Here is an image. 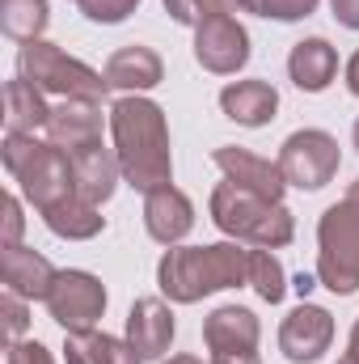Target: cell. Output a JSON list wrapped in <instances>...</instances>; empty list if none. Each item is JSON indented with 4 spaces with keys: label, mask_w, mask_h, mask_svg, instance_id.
Returning <instances> with one entry per match:
<instances>
[{
    "label": "cell",
    "mask_w": 359,
    "mask_h": 364,
    "mask_svg": "<svg viewBox=\"0 0 359 364\" xmlns=\"http://www.w3.org/2000/svg\"><path fill=\"white\" fill-rule=\"evenodd\" d=\"M21 229H26L21 199L17 195H4V233H0V246H21Z\"/></svg>",
    "instance_id": "obj_29"
},
{
    "label": "cell",
    "mask_w": 359,
    "mask_h": 364,
    "mask_svg": "<svg viewBox=\"0 0 359 364\" xmlns=\"http://www.w3.org/2000/svg\"><path fill=\"white\" fill-rule=\"evenodd\" d=\"M330 343H334V318H330V309H321V305H296L287 318H283V326H279V352L287 356L292 364H313L321 360L326 352H330Z\"/></svg>",
    "instance_id": "obj_10"
},
{
    "label": "cell",
    "mask_w": 359,
    "mask_h": 364,
    "mask_svg": "<svg viewBox=\"0 0 359 364\" xmlns=\"http://www.w3.org/2000/svg\"><path fill=\"white\" fill-rule=\"evenodd\" d=\"M157 284L174 305H194L211 292L250 284V250H241V242L170 246L157 263Z\"/></svg>",
    "instance_id": "obj_2"
},
{
    "label": "cell",
    "mask_w": 359,
    "mask_h": 364,
    "mask_svg": "<svg viewBox=\"0 0 359 364\" xmlns=\"http://www.w3.org/2000/svg\"><path fill=\"white\" fill-rule=\"evenodd\" d=\"M165 4V13L178 21V26H194L199 17H194V0H161Z\"/></svg>",
    "instance_id": "obj_33"
},
{
    "label": "cell",
    "mask_w": 359,
    "mask_h": 364,
    "mask_svg": "<svg viewBox=\"0 0 359 364\" xmlns=\"http://www.w3.org/2000/svg\"><path fill=\"white\" fill-rule=\"evenodd\" d=\"M64 364H144V356L106 331H68L64 339Z\"/></svg>",
    "instance_id": "obj_21"
},
{
    "label": "cell",
    "mask_w": 359,
    "mask_h": 364,
    "mask_svg": "<svg viewBox=\"0 0 359 364\" xmlns=\"http://www.w3.org/2000/svg\"><path fill=\"white\" fill-rule=\"evenodd\" d=\"M47 21H51L47 0H0V30L9 38H17V43L43 38Z\"/></svg>",
    "instance_id": "obj_24"
},
{
    "label": "cell",
    "mask_w": 359,
    "mask_h": 364,
    "mask_svg": "<svg viewBox=\"0 0 359 364\" xmlns=\"http://www.w3.org/2000/svg\"><path fill=\"white\" fill-rule=\"evenodd\" d=\"M55 267L47 255L30 250V246H0V279L4 292H17L26 301H47L51 284H55Z\"/></svg>",
    "instance_id": "obj_14"
},
{
    "label": "cell",
    "mask_w": 359,
    "mask_h": 364,
    "mask_svg": "<svg viewBox=\"0 0 359 364\" xmlns=\"http://www.w3.org/2000/svg\"><path fill=\"white\" fill-rule=\"evenodd\" d=\"M343 166V153H338V140L321 127H304V132H292L279 149V170L287 186H300V191H321L326 182H334Z\"/></svg>",
    "instance_id": "obj_7"
},
{
    "label": "cell",
    "mask_w": 359,
    "mask_h": 364,
    "mask_svg": "<svg viewBox=\"0 0 359 364\" xmlns=\"http://www.w3.org/2000/svg\"><path fill=\"white\" fill-rule=\"evenodd\" d=\"M17 77H26L34 90L55 93L60 102H64V97L101 102V97L110 93L106 73H93L89 64H81L77 55L60 51V47H55V43H47V38L21 43V51H17Z\"/></svg>",
    "instance_id": "obj_6"
},
{
    "label": "cell",
    "mask_w": 359,
    "mask_h": 364,
    "mask_svg": "<svg viewBox=\"0 0 359 364\" xmlns=\"http://www.w3.org/2000/svg\"><path fill=\"white\" fill-rule=\"evenodd\" d=\"M347 90L359 97V51L351 55V60H347Z\"/></svg>",
    "instance_id": "obj_35"
},
{
    "label": "cell",
    "mask_w": 359,
    "mask_h": 364,
    "mask_svg": "<svg viewBox=\"0 0 359 364\" xmlns=\"http://www.w3.org/2000/svg\"><path fill=\"white\" fill-rule=\"evenodd\" d=\"M211 161H216V170L224 174L228 182H237L241 191H254V195H263V199H275V203H283V170H279V161H267V157H258V153H250V149H237V144H220L216 153H211Z\"/></svg>",
    "instance_id": "obj_11"
},
{
    "label": "cell",
    "mask_w": 359,
    "mask_h": 364,
    "mask_svg": "<svg viewBox=\"0 0 359 364\" xmlns=\"http://www.w3.org/2000/svg\"><path fill=\"white\" fill-rule=\"evenodd\" d=\"M72 178H77V195L101 208V203L114 195L118 178H123V170H118V153L106 149L101 140L89 144V149H77V153H72Z\"/></svg>",
    "instance_id": "obj_18"
},
{
    "label": "cell",
    "mask_w": 359,
    "mask_h": 364,
    "mask_svg": "<svg viewBox=\"0 0 359 364\" xmlns=\"http://www.w3.org/2000/svg\"><path fill=\"white\" fill-rule=\"evenodd\" d=\"M194 60L216 73L233 77L250 64V34L237 17H199L194 26Z\"/></svg>",
    "instance_id": "obj_9"
},
{
    "label": "cell",
    "mask_w": 359,
    "mask_h": 364,
    "mask_svg": "<svg viewBox=\"0 0 359 364\" xmlns=\"http://www.w3.org/2000/svg\"><path fill=\"white\" fill-rule=\"evenodd\" d=\"M43 225L55 237H64V242H89V237H97L106 229V216L97 212V203L81 199V195H68L64 203H55V208L43 212Z\"/></svg>",
    "instance_id": "obj_23"
},
{
    "label": "cell",
    "mask_w": 359,
    "mask_h": 364,
    "mask_svg": "<svg viewBox=\"0 0 359 364\" xmlns=\"http://www.w3.org/2000/svg\"><path fill=\"white\" fill-rule=\"evenodd\" d=\"M263 339V322L245 305H220L203 322V343L211 352H254Z\"/></svg>",
    "instance_id": "obj_17"
},
{
    "label": "cell",
    "mask_w": 359,
    "mask_h": 364,
    "mask_svg": "<svg viewBox=\"0 0 359 364\" xmlns=\"http://www.w3.org/2000/svg\"><path fill=\"white\" fill-rule=\"evenodd\" d=\"M47 123H51V106H47L43 90H34L26 77H13V81L4 85V132H13V136H34V132L47 127Z\"/></svg>",
    "instance_id": "obj_22"
},
{
    "label": "cell",
    "mask_w": 359,
    "mask_h": 364,
    "mask_svg": "<svg viewBox=\"0 0 359 364\" xmlns=\"http://www.w3.org/2000/svg\"><path fill=\"white\" fill-rule=\"evenodd\" d=\"M110 136H114V153H118V170L123 182H131L136 191H157L174 178V157H170V123L165 110L144 97V93H127L110 106Z\"/></svg>",
    "instance_id": "obj_1"
},
{
    "label": "cell",
    "mask_w": 359,
    "mask_h": 364,
    "mask_svg": "<svg viewBox=\"0 0 359 364\" xmlns=\"http://www.w3.org/2000/svg\"><path fill=\"white\" fill-rule=\"evenodd\" d=\"M207 212H211L220 233H228L233 242H250L258 250H283L296 237V216L283 203L263 199L254 191H241L237 182H228V178L211 191Z\"/></svg>",
    "instance_id": "obj_3"
},
{
    "label": "cell",
    "mask_w": 359,
    "mask_h": 364,
    "mask_svg": "<svg viewBox=\"0 0 359 364\" xmlns=\"http://www.w3.org/2000/svg\"><path fill=\"white\" fill-rule=\"evenodd\" d=\"M47 314L64 331H93L97 318L106 314V284L93 272H60L47 296Z\"/></svg>",
    "instance_id": "obj_8"
},
{
    "label": "cell",
    "mask_w": 359,
    "mask_h": 364,
    "mask_svg": "<svg viewBox=\"0 0 359 364\" xmlns=\"http://www.w3.org/2000/svg\"><path fill=\"white\" fill-rule=\"evenodd\" d=\"M165 81V64L153 47L144 43H131V47H118L110 60H106V85L123 93H148Z\"/></svg>",
    "instance_id": "obj_16"
},
{
    "label": "cell",
    "mask_w": 359,
    "mask_h": 364,
    "mask_svg": "<svg viewBox=\"0 0 359 364\" xmlns=\"http://www.w3.org/2000/svg\"><path fill=\"white\" fill-rule=\"evenodd\" d=\"M233 13H241V0H194V17H233Z\"/></svg>",
    "instance_id": "obj_31"
},
{
    "label": "cell",
    "mask_w": 359,
    "mask_h": 364,
    "mask_svg": "<svg viewBox=\"0 0 359 364\" xmlns=\"http://www.w3.org/2000/svg\"><path fill=\"white\" fill-rule=\"evenodd\" d=\"M317 279L334 296L359 292V178L317 220Z\"/></svg>",
    "instance_id": "obj_5"
},
{
    "label": "cell",
    "mask_w": 359,
    "mask_h": 364,
    "mask_svg": "<svg viewBox=\"0 0 359 364\" xmlns=\"http://www.w3.org/2000/svg\"><path fill=\"white\" fill-rule=\"evenodd\" d=\"M144 229L161 246H178L182 237L194 229V203L182 195L178 186H157L144 195Z\"/></svg>",
    "instance_id": "obj_15"
},
{
    "label": "cell",
    "mask_w": 359,
    "mask_h": 364,
    "mask_svg": "<svg viewBox=\"0 0 359 364\" xmlns=\"http://www.w3.org/2000/svg\"><path fill=\"white\" fill-rule=\"evenodd\" d=\"M72 4H81V0H72Z\"/></svg>",
    "instance_id": "obj_41"
},
{
    "label": "cell",
    "mask_w": 359,
    "mask_h": 364,
    "mask_svg": "<svg viewBox=\"0 0 359 364\" xmlns=\"http://www.w3.org/2000/svg\"><path fill=\"white\" fill-rule=\"evenodd\" d=\"M330 13H334V21H338V26L359 30V0H330Z\"/></svg>",
    "instance_id": "obj_32"
},
{
    "label": "cell",
    "mask_w": 359,
    "mask_h": 364,
    "mask_svg": "<svg viewBox=\"0 0 359 364\" xmlns=\"http://www.w3.org/2000/svg\"><path fill=\"white\" fill-rule=\"evenodd\" d=\"M220 110L241 127H267L279 110V90L270 81H233L220 90Z\"/></svg>",
    "instance_id": "obj_19"
},
{
    "label": "cell",
    "mask_w": 359,
    "mask_h": 364,
    "mask_svg": "<svg viewBox=\"0 0 359 364\" xmlns=\"http://www.w3.org/2000/svg\"><path fill=\"white\" fill-rule=\"evenodd\" d=\"M317 9V0H241V13L275 17V21H300Z\"/></svg>",
    "instance_id": "obj_26"
},
{
    "label": "cell",
    "mask_w": 359,
    "mask_h": 364,
    "mask_svg": "<svg viewBox=\"0 0 359 364\" xmlns=\"http://www.w3.org/2000/svg\"><path fill=\"white\" fill-rule=\"evenodd\" d=\"M4 170L13 174V182L21 186V195L47 212L55 203H64L68 195H77V178H72V157L64 149H55L51 140H34V136H13L4 132L0 144Z\"/></svg>",
    "instance_id": "obj_4"
},
{
    "label": "cell",
    "mask_w": 359,
    "mask_h": 364,
    "mask_svg": "<svg viewBox=\"0 0 359 364\" xmlns=\"http://www.w3.org/2000/svg\"><path fill=\"white\" fill-rule=\"evenodd\" d=\"M338 73V51L326 38H300L287 55V77L304 93H321Z\"/></svg>",
    "instance_id": "obj_20"
},
{
    "label": "cell",
    "mask_w": 359,
    "mask_h": 364,
    "mask_svg": "<svg viewBox=\"0 0 359 364\" xmlns=\"http://www.w3.org/2000/svg\"><path fill=\"white\" fill-rule=\"evenodd\" d=\"M174 309L161 296H140L127 314V343L144 356V360H165L170 343H174Z\"/></svg>",
    "instance_id": "obj_12"
},
{
    "label": "cell",
    "mask_w": 359,
    "mask_h": 364,
    "mask_svg": "<svg viewBox=\"0 0 359 364\" xmlns=\"http://www.w3.org/2000/svg\"><path fill=\"white\" fill-rule=\"evenodd\" d=\"M347 356H351V360H359V318H355V326H351V343H347Z\"/></svg>",
    "instance_id": "obj_37"
},
{
    "label": "cell",
    "mask_w": 359,
    "mask_h": 364,
    "mask_svg": "<svg viewBox=\"0 0 359 364\" xmlns=\"http://www.w3.org/2000/svg\"><path fill=\"white\" fill-rule=\"evenodd\" d=\"M9 364H55V356L38 339H21V343H9Z\"/></svg>",
    "instance_id": "obj_30"
},
{
    "label": "cell",
    "mask_w": 359,
    "mask_h": 364,
    "mask_svg": "<svg viewBox=\"0 0 359 364\" xmlns=\"http://www.w3.org/2000/svg\"><path fill=\"white\" fill-rule=\"evenodd\" d=\"M317 284H321V279H317V275H296V279H292V288H296V292H300V296H309V292H313V288H317Z\"/></svg>",
    "instance_id": "obj_36"
},
{
    "label": "cell",
    "mask_w": 359,
    "mask_h": 364,
    "mask_svg": "<svg viewBox=\"0 0 359 364\" xmlns=\"http://www.w3.org/2000/svg\"><path fill=\"white\" fill-rule=\"evenodd\" d=\"M250 288L267 305H279L287 296V275H283V263L275 259V250H250Z\"/></svg>",
    "instance_id": "obj_25"
},
{
    "label": "cell",
    "mask_w": 359,
    "mask_h": 364,
    "mask_svg": "<svg viewBox=\"0 0 359 364\" xmlns=\"http://www.w3.org/2000/svg\"><path fill=\"white\" fill-rule=\"evenodd\" d=\"M211 364H263L258 352H211Z\"/></svg>",
    "instance_id": "obj_34"
},
{
    "label": "cell",
    "mask_w": 359,
    "mask_h": 364,
    "mask_svg": "<svg viewBox=\"0 0 359 364\" xmlns=\"http://www.w3.org/2000/svg\"><path fill=\"white\" fill-rule=\"evenodd\" d=\"M140 9V0H81V13L97 26H118Z\"/></svg>",
    "instance_id": "obj_28"
},
{
    "label": "cell",
    "mask_w": 359,
    "mask_h": 364,
    "mask_svg": "<svg viewBox=\"0 0 359 364\" xmlns=\"http://www.w3.org/2000/svg\"><path fill=\"white\" fill-rule=\"evenodd\" d=\"M351 144H355V153H359V119H355V127H351Z\"/></svg>",
    "instance_id": "obj_39"
},
{
    "label": "cell",
    "mask_w": 359,
    "mask_h": 364,
    "mask_svg": "<svg viewBox=\"0 0 359 364\" xmlns=\"http://www.w3.org/2000/svg\"><path fill=\"white\" fill-rule=\"evenodd\" d=\"M101 102H85V97H64L60 106H51V123H47V140L55 149H64L68 157L77 149H89L101 140Z\"/></svg>",
    "instance_id": "obj_13"
},
{
    "label": "cell",
    "mask_w": 359,
    "mask_h": 364,
    "mask_svg": "<svg viewBox=\"0 0 359 364\" xmlns=\"http://www.w3.org/2000/svg\"><path fill=\"white\" fill-rule=\"evenodd\" d=\"M338 364H359V360H351V356H347V352H343V360H338Z\"/></svg>",
    "instance_id": "obj_40"
},
{
    "label": "cell",
    "mask_w": 359,
    "mask_h": 364,
    "mask_svg": "<svg viewBox=\"0 0 359 364\" xmlns=\"http://www.w3.org/2000/svg\"><path fill=\"white\" fill-rule=\"evenodd\" d=\"M161 364H203L199 356H170V360H161Z\"/></svg>",
    "instance_id": "obj_38"
},
{
    "label": "cell",
    "mask_w": 359,
    "mask_h": 364,
    "mask_svg": "<svg viewBox=\"0 0 359 364\" xmlns=\"http://www.w3.org/2000/svg\"><path fill=\"white\" fill-rule=\"evenodd\" d=\"M0 318H4V339L9 343H21L26 331H30V301L17 296V292H4L0 296Z\"/></svg>",
    "instance_id": "obj_27"
}]
</instances>
